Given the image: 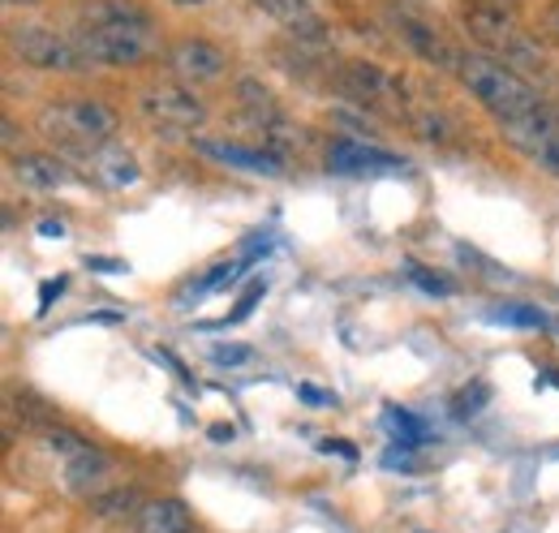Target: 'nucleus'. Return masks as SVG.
Instances as JSON below:
<instances>
[{"label":"nucleus","mask_w":559,"mask_h":533,"mask_svg":"<svg viewBox=\"0 0 559 533\" xmlns=\"http://www.w3.org/2000/svg\"><path fill=\"white\" fill-rule=\"evenodd\" d=\"M70 44L86 66H146L159 57V31L134 0H86L73 9Z\"/></svg>","instance_id":"f257e3e1"},{"label":"nucleus","mask_w":559,"mask_h":533,"mask_svg":"<svg viewBox=\"0 0 559 533\" xmlns=\"http://www.w3.org/2000/svg\"><path fill=\"white\" fill-rule=\"evenodd\" d=\"M456 78L465 82V91L487 108L499 126H503V121H516V117H525V112H534L538 104H547V99L530 86L525 73L499 66L495 57H469V52H465L461 66H456Z\"/></svg>","instance_id":"f03ea898"},{"label":"nucleus","mask_w":559,"mask_h":533,"mask_svg":"<svg viewBox=\"0 0 559 533\" xmlns=\"http://www.w3.org/2000/svg\"><path fill=\"white\" fill-rule=\"evenodd\" d=\"M35 126L44 138H52L61 151H86L95 155L99 146H108V138L117 133L121 117L104 104V99H91V95H78V99H57V104H44Z\"/></svg>","instance_id":"7ed1b4c3"},{"label":"nucleus","mask_w":559,"mask_h":533,"mask_svg":"<svg viewBox=\"0 0 559 533\" xmlns=\"http://www.w3.org/2000/svg\"><path fill=\"white\" fill-rule=\"evenodd\" d=\"M461 22H465V31L487 48L499 66L516 69V73L543 69V48H538V39H530V35L516 26L512 9H499V4H487V0H465V4H461Z\"/></svg>","instance_id":"20e7f679"},{"label":"nucleus","mask_w":559,"mask_h":533,"mask_svg":"<svg viewBox=\"0 0 559 533\" xmlns=\"http://www.w3.org/2000/svg\"><path fill=\"white\" fill-rule=\"evenodd\" d=\"M4 48H9L13 61L44 69V73H73V69L86 66L82 52L70 44V35H61V31L44 26V22H13L4 31Z\"/></svg>","instance_id":"39448f33"},{"label":"nucleus","mask_w":559,"mask_h":533,"mask_svg":"<svg viewBox=\"0 0 559 533\" xmlns=\"http://www.w3.org/2000/svg\"><path fill=\"white\" fill-rule=\"evenodd\" d=\"M332 86L336 95H345L349 104L366 112H405V91L401 82L379 69L374 61H341L332 66Z\"/></svg>","instance_id":"423d86ee"},{"label":"nucleus","mask_w":559,"mask_h":533,"mask_svg":"<svg viewBox=\"0 0 559 533\" xmlns=\"http://www.w3.org/2000/svg\"><path fill=\"white\" fill-rule=\"evenodd\" d=\"M499 133H503V142H508L512 151H521L534 168L559 177V108L538 104L534 112H525V117H516V121H503Z\"/></svg>","instance_id":"0eeeda50"},{"label":"nucleus","mask_w":559,"mask_h":533,"mask_svg":"<svg viewBox=\"0 0 559 533\" xmlns=\"http://www.w3.org/2000/svg\"><path fill=\"white\" fill-rule=\"evenodd\" d=\"M139 112L164 133H194L207 121L203 99L181 82H155L139 91Z\"/></svg>","instance_id":"6e6552de"},{"label":"nucleus","mask_w":559,"mask_h":533,"mask_svg":"<svg viewBox=\"0 0 559 533\" xmlns=\"http://www.w3.org/2000/svg\"><path fill=\"white\" fill-rule=\"evenodd\" d=\"M388 22H392V31L405 39V48L414 52V57H421L426 66H439V69H452L456 73V66H461V48L430 22V17H421V13H409V9H388Z\"/></svg>","instance_id":"1a4fd4ad"},{"label":"nucleus","mask_w":559,"mask_h":533,"mask_svg":"<svg viewBox=\"0 0 559 533\" xmlns=\"http://www.w3.org/2000/svg\"><path fill=\"white\" fill-rule=\"evenodd\" d=\"M254 9L267 13L293 44L314 48V52H328L332 48V26L323 22V13L310 0H254Z\"/></svg>","instance_id":"9d476101"},{"label":"nucleus","mask_w":559,"mask_h":533,"mask_svg":"<svg viewBox=\"0 0 559 533\" xmlns=\"http://www.w3.org/2000/svg\"><path fill=\"white\" fill-rule=\"evenodd\" d=\"M164 66L181 86H207V82H219L228 73V52L211 39H181L168 48Z\"/></svg>","instance_id":"9b49d317"},{"label":"nucleus","mask_w":559,"mask_h":533,"mask_svg":"<svg viewBox=\"0 0 559 533\" xmlns=\"http://www.w3.org/2000/svg\"><path fill=\"white\" fill-rule=\"evenodd\" d=\"M328 168L341 177H388L401 173L405 159H396L392 151L374 146V142H357V138H336L328 146Z\"/></svg>","instance_id":"f8f14e48"},{"label":"nucleus","mask_w":559,"mask_h":533,"mask_svg":"<svg viewBox=\"0 0 559 533\" xmlns=\"http://www.w3.org/2000/svg\"><path fill=\"white\" fill-rule=\"evenodd\" d=\"M194 146L224 168H241V173H259V177H284V155H276V151L224 142V138H194Z\"/></svg>","instance_id":"ddd939ff"},{"label":"nucleus","mask_w":559,"mask_h":533,"mask_svg":"<svg viewBox=\"0 0 559 533\" xmlns=\"http://www.w3.org/2000/svg\"><path fill=\"white\" fill-rule=\"evenodd\" d=\"M9 177L13 186H22L26 194H52L70 181V168L57 159V155H44V151H31V155H13L9 159Z\"/></svg>","instance_id":"4468645a"},{"label":"nucleus","mask_w":559,"mask_h":533,"mask_svg":"<svg viewBox=\"0 0 559 533\" xmlns=\"http://www.w3.org/2000/svg\"><path fill=\"white\" fill-rule=\"evenodd\" d=\"M108 473H112V457H108V452H99L95 443H91L86 452L70 457V461H66V469H61L66 490H70V495H78V499H99V495H104Z\"/></svg>","instance_id":"2eb2a0df"},{"label":"nucleus","mask_w":559,"mask_h":533,"mask_svg":"<svg viewBox=\"0 0 559 533\" xmlns=\"http://www.w3.org/2000/svg\"><path fill=\"white\" fill-rule=\"evenodd\" d=\"M134 530L139 533H194V512L173 499V495H159V499H146L134 517Z\"/></svg>","instance_id":"dca6fc26"},{"label":"nucleus","mask_w":559,"mask_h":533,"mask_svg":"<svg viewBox=\"0 0 559 533\" xmlns=\"http://www.w3.org/2000/svg\"><path fill=\"white\" fill-rule=\"evenodd\" d=\"M91 159V168L99 173V181L108 186V190H126V186H134L139 181V164H134V155L130 151H117V146H99L95 155H86Z\"/></svg>","instance_id":"f3484780"},{"label":"nucleus","mask_w":559,"mask_h":533,"mask_svg":"<svg viewBox=\"0 0 559 533\" xmlns=\"http://www.w3.org/2000/svg\"><path fill=\"white\" fill-rule=\"evenodd\" d=\"M383 426L392 430V439L401 443V448H418V443H426V422H421L418 413H409V408H388L383 413Z\"/></svg>","instance_id":"a211bd4d"},{"label":"nucleus","mask_w":559,"mask_h":533,"mask_svg":"<svg viewBox=\"0 0 559 533\" xmlns=\"http://www.w3.org/2000/svg\"><path fill=\"white\" fill-rule=\"evenodd\" d=\"M495 323H508V328H547V315L538 306H525V301H503L490 310Z\"/></svg>","instance_id":"6ab92c4d"},{"label":"nucleus","mask_w":559,"mask_h":533,"mask_svg":"<svg viewBox=\"0 0 559 533\" xmlns=\"http://www.w3.org/2000/svg\"><path fill=\"white\" fill-rule=\"evenodd\" d=\"M134 504H139V495H134V490H108V495L91 499V508H95V517H99V521H126V517L134 512Z\"/></svg>","instance_id":"aec40b11"},{"label":"nucleus","mask_w":559,"mask_h":533,"mask_svg":"<svg viewBox=\"0 0 559 533\" xmlns=\"http://www.w3.org/2000/svg\"><path fill=\"white\" fill-rule=\"evenodd\" d=\"M405 275L418 284L426 297H452V280L439 275V271H426L421 263H405Z\"/></svg>","instance_id":"412c9836"},{"label":"nucleus","mask_w":559,"mask_h":533,"mask_svg":"<svg viewBox=\"0 0 559 533\" xmlns=\"http://www.w3.org/2000/svg\"><path fill=\"white\" fill-rule=\"evenodd\" d=\"M487 400H490V388L478 379V383H469V388L456 392V413H461V417H478V413L487 408Z\"/></svg>","instance_id":"4be33fe9"},{"label":"nucleus","mask_w":559,"mask_h":533,"mask_svg":"<svg viewBox=\"0 0 559 533\" xmlns=\"http://www.w3.org/2000/svg\"><path fill=\"white\" fill-rule=\"evenodd\" d=\"M211 362L224 366V370H237V366H250L254 362V348L250 344H215L211 348Z\"/></svg>","instance_id":"5701e85b"},{"label":"nucleus","mask_w":559,"mask_h":533,"mask_svg":"<svg viewBox=\"0 0 559 533\" xmlns=\"http://www.w3.org/2000/svg\"><path fill=\"white\" fill-rule=\"evenodd\" d=\"M263 293H267V284H263V280H259V284H250V288H246V297L237 301V310H233L228 319H219V323H211V328H228V323H241V319H246V315H250V310H254V306L263 301Z\"/></svg>","instance_id":"b1692460"},{"label":"nucleus","mask_w":559,"mask_h":533,"mask_svg":"<svg viewBox=\"0 0 559 533\" xmlns=\"http://www.w3.org/2000/svg\"><path fill=\"white\" fill-rule=\"evenodd\" d=\"M383 469H392V473H418V465H414V452L409 448H392V452H383Z\"/></svg>","instance_id":"393cba45"},{"label":"nucleus","mask_w":559,"mask_h":533,"mask_svg":"<svg viewBox=\"0 0 559 533\" xmlns=\"http://www.w3.org/2000/svg\"><path fill=\"white\" fill-rule=\"evenodd\" d=\"M297 396L306 400V404H314V408L336 404V392H323V388H314V383H297Z\"/></svg>","instance_id":"a878e982"},{"label":"nucleus","mask_w":559,"mask_h":533,"mask_svg":"<svg viewBox=\"0 0 559 533\" xmlns=\"http://www.w3.org/2000/svg\"><path fill=\"white\" fill-rule=\"evenodd\" d=\"M61 288H66V280H44V284H39V315H48V306L57 301Z\"/></svg>","instance_id":"bb28decb"},{"label":"nucleus","mask_w":559,"mask_h":533,"mask_svg":"<svg viewBox=\"0 0 559 533\" xmlns=\"http://www.w3.org/2000/svg\"><path fill=\"white\" fill-rule=\"evenodd\" d=\"M319 448H323L328 457H345V461H357V448H353V443H341V439H323Z\"/></svg>","instance_id":"cd10ccee"},{"label":"nucleus","mask_w":559,"mask_h":533,"mask_svg":"<svg viewBox=\"0 0 559 533\" xmlns=\"http://www.w3.org/2000/svg\"><path fill=\"white\" fill-rule=\"evenodd\" d=\"M86 266L99 271V275H126V271H130V266L117 263V259H86Z\"/></svg>","instance_id":"c85d7f7f"},{"label":"nucleus","mask_w":559,"mask_h":533,"mask_svg":"<svg viewBox=\"0 0 559 533\" xmlns=\"http://www.w3.org/2000/svg\"><path fill=\"white\" fill-rule=\"evenodd\" d=\"M39 237H66V224L61 220H39Z\"/></svg>","instance_id":"c756f323"},{"label":"nucleus","mask_w":559,"mask_h":533,"mask_svg":"<svg viewBox=\"0 0 559 533\" xmlns=\"http://www.w3.org/2000/svg\"><path fill=\"white\" fill-rule=\"evenodd\" d=\"M543 22H547V31H551V35H556V39H559V0H551V4H547V13H543Z\"/></svg>","instance_id":"7c9ffc66"},{"label":"nucleus","mask_w":559,"mask_h":533,"mask_svg":"<svg viewBox=\"0 0 559 533\" xmlns=\"http://www.w3.org/2000/svg\"><path fill=\"white\" fill-rule=\"evenodd\" d=\"M211 439H215V443H228V439H233V426H211Z\"/></svg>","instance_id":"2f4dec72"},{"label":"nucleus","mask_w":559,"mask_h":533,"mask_svg":"<svg viewBox=\"0 0 559 533\" xmlns=\"http://www.w3.org/2000/svg\"><path fill=\"white\" fill-rule=\"evenodd\" d=\"M13 138H17V121H4V146H13Z\"/></svg>","instance_id":"473e14b6"},{"label":"nucleus","mask_w":559,"mask_h":533,"mask_svg":"<svg viewBox=\"0 0 559 533\" xmlns=\"http://www.w3.org/2000/svg\"><path fill=\"white\" fill-rule=\"evenodd\" d=\"M487 4H499V9H516L521 0H487Z\"/></svg>","instance_id":"72a5a7b5"},{"label":"nucleus","mask_w":559,"mask_h":533,"mask_svg":"<svg viewBox=\"0 0 559 533\" xmlns=\"http://www.w3.org/2000/svg\"><path fill=\"white\" fill-rule=\"evenodd\" d=\"M4 4H39V0H4Z\"/></svg>","instance_id":"f704fd0d"},{"label":"nucleus","mask_w":559,"mask_h":533,"mask_svg":"<svg viewBox=\"0 0 559 533\" xmlns=\"http://www.w3.org/2000/svg\"><path fill=\"white\" fill-rule=\"evenodd\" d=\"M177 4H199V0H177Z\"/></svg>","instance_id":"c9c22d12"}]
</instances>
